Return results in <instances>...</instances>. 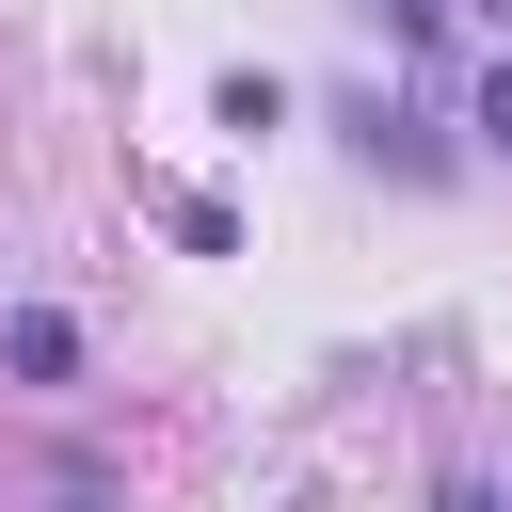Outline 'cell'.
I'll list each match as a JSON object with an SVG mask.
<instances>
[{"label": "cell", "instance_id": "cell-2", "mask_svg": "<svg viewBox=\"0 0 512 512\" xmlns=\"http://www.w3.org/2000/svg\"><path fill=\"white\" fill-rule=\"evenodd\" d=\"M448 512H496V496H448Z\"/></svg>", "mask_w": 512, "mask_h": 512}, {"label": "cell", "instance_id": "cell-1", "mask_svg": "<svg viewBox=\"0 0 512 512\" xmlns=\"http://www.w3.org/2000/svg\"><path fill=\"white\" fill-rule=\"evenodd\" d=\"M480 128H496V144H512V64H496V80H480Z\"/></svg>", "mask_w": 512, "mask_h": 512}]
</instances>
